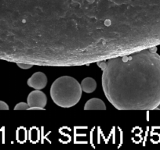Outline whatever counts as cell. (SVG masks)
<instances>
[{"label":"cell","mask_w":160,"mask_h":150,"mask_svg":"<svg viewBox=\"0 0 160 150\" xmlns=\"http://www.w3.org/2000/svg\"><path fill=\"white\" fill-rule=\"evenodd\" d=\"M157 46L97 63L102 88L118 110H154L160 104V55Z\"/></svg>","instance_id":"6da1fadb"},{"label":"cell","mask_w":160,"mask_h":150,"mask_svg":"<svg viewBox=\"0 0 160 150\" xmlns=\"http://www.w3.org/2000/svg\"><path fill=\"white\" fill-rule=\"evenodd\" d=\"M82 90L78 81L70 76H62L53 82L50 88V96L57 105L62 108H71L81 99Z\"/></svg>","instance_id":"7a4b0ae2"},{"label":"cell","mask_w":160,"mask_h":150,"mask_svg":"<svg viewBox=\"0 0 160 150\" xmlns=\"http://www.w3.org/2000/svg\"><path fill=\"white\" fill-rule=\"evenodd\" d=\"M27 102L31 106L45 107L47 103V97L44 92L41 90L35 89L31 91L27 98Z\"/></svg>","instance_id":"3957f363"},{"label":"cell","mask_w":160,"mask_h":150,"mask_svg":"<svg viewBox=\"0 0 160 150\" xmlns=\"http://www.w3.org/2000/svg\"><path fill=\"white\" fill-rule=\"evenodd\" d=\"M47 75L42 72H35L32 77L28 79L27 84L29 87L37 90H42L46 88L47 85Z\"/></svg>","instance_id":"277c9868"},{"label":"cell","mask_w":160,"mask_h":150,"mask_svg":"<svg viewBox=\"0 0 160 150\" xmlns=\"http://www.w3.org/2000/svg\"><path fill=\"white\" fill-rule=\"evenodd\" d=\"M85 110H105L106 105L105 103L101 99L98 98H93L90 99L86 102L84 105Z\"/></svg>","instance_id":"5b68a950"},{"label":"cell","mask_w":160,"mask_h":150,"mask_svg":"<svg viewBox=\"0 0 160 150\" xmlns=\"http://www.w3.org/2000/svg\"><path fill=\"white\" fill-rule=\"evenodd\" d=\"M81 88L86 93H92L96 90L97 82L92 77H86L81 82Z\"/></svg>","instance_id":"8992f818"},{"label":"cell","mask_w":160,"mask_h":150,"mask_svg":"<svg viewBox=\"0 0 160 150\" xmlns=\"http://www.w3.org/2000/svg\"><path fill=\"white\" fill-rule=\"evenodd\" d=\"M29 108V105L28 102H21L17 104L14 107V110H28Z\"/></svg>","instance_id":"52a82bcc"},{"label":"cell","mask_w":160,"mask_h":150,"mask_svg":"<svg viewBox=\"0 0 160 150\" xmlns=\"http://www.w3.org/2000/svg\"><path fill=\"white\" fill-rule=\"evenodd\" d=\"M16 64L18 65V67H19L22 70H28V69H30L33 67V65H32V64L24 63H18Z\"/></svg>","instance_id":"ba28073f"},{"label":"cell","mask_w":160,"mask_h":150,"mask_svg":"<svg viewBox=\"0 0 160 150\" xmlns=\"http://www.w3.org/2000/svg\"><path fill=\"white\" fill-rule=\"evenodd\" d=\"M10 108H9V105L7 102L0 100V110H8Z\"/></svg>","instance_id":"9c48e42d"},{"label":"cell","mask_w":160,"mask_h":150,"mask_svg":"<svg viewBox=\"0 0 160 150\" xmlns=\"http://www.w3.org/2000/svg\"><path fill=\"white\" fill-rule=\"evenodd\" d=\"M28 110H46L44 107H40V106H31L29 107Z\"/></svg>","instance_id":"30bf717a"},{"label":"cell","mask_w":160,"mask_h":150,"mask_svg":"<svg viewBox=\"0 0 160 150\" xmlns=\"http://www.w3.org/2000/svg\"><path fill=\"white\" fill-rule=\"evenodd\" d=\"M156 110H160V104H159V105H158V106L157 107V108H156Z\"/></svg>","instance_id":"8fae6325"}]
</instances>
